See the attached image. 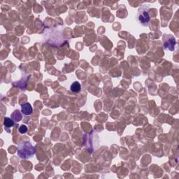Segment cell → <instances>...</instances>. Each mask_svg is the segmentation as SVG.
<instances>
[{
	"label": "cell",
	"mask_w": 179,
	"mask_h": 179,
	"mask_svg": "<svg viewBox=\"0 0 179 179\" xmlns=\"http://www.w3.org/2000/svg\"><path fill=\"white\" fill-rule=\"evenodd\" d=\"M21 112L23 114L25 115H31L32 112H33V109H32L31 104L28 103V102L23 104L21 106Z\"/></svg>",
	"instance_id": "cell-4"
},
{
	"label": "cell",
	"mask_w": 179,
	"mask_h": 179,
	"mask_svg": "<svg viewBox=\"0 0 179 179\" xmlns=\"http://www.w3.org/2000/svg\"><path fill=\"white\" fill-rule=\"evenodd\" d=\"M15 122L13 121L11 118H4V125L5 127V130H7L8 128L11 127L14 125Z\"/></svg>",
	"instance_id": "cell-7"
},
{
	"label": "cell",
	"mask_w": 179,
	"mask_h": 179,
	"mask_svg": "<svg viewBox=\"0 0 179 179\" xmlns=\"http://www.w3.org/2000/svg\"><path fill=\"white\" fill-rule=\"evenodd\" d=\"M11 117V119L15 123H18L19 121H21L23 115H22V112H20L19 110H16L13 112Z\"/></svg>",
	"instance_id": "cell-5"
},
{
	"label": "cell",
	"mask_w": 179,
	"mask_h": 179,
	"mask_svg": "<svg viewBox=\"0 0 179 179\" xmlns=\"http://www.w3.org/2000/svg\"><path fill=\"white\" fill-rule=\"evenodd\" d=\"M70 90L73 93H79L80 90H81V86H80V84L78 81H74L71 85Z\"/></svg>",
	"instance_id": "cell-6"
},
{
	"label": "cell",
	"mask_w": 179,
	"mask_h": 179,
	"mask_svg": "<svg viewBox=\"0 0 179 179\" xmlns=\"http://www.w3.org/2000/svg\"><path fill=\"white\" fill-rule=\"evenodd\" d=\"M36 148L29 141H23L18 146V155L22 159L31 158L36 154Z\"/></svg>",
	"instance_id": "cell-1"
},
{
	"label": "cell",
	"mask_w": 179,
	"mask_h": 179,
	"mask_svg": "<svg viewBox=\"0 0 179 179\" xmlns=\"http://www.w3.org/2000/svg\"><path fill=\"white\" fill-rule=\"evenodd\" d=\"M27 131V127L25 125H22L19 127V132L20 134H25Z\"/></svg>",
	"instance_id": "cell-8"
},
{
	"label": "cell",
	"mask_w": 179,
	"mask_h": 179,
	"mask_svg": "<svg viewBox=\"0 0 179 179\" xmlns=\"http://www.w3.org/2000/svg\"><path fill=\"white\" fill-rule=\"evenodd\" d=\"M162 42L164 48L165 49L169 50L170 51H173L175 49L176 45V40L173 35L169 34H165L163 35Z\"/></svg>",
	"instance_id": "cell-3"
},
{
	"label": "cell",
	"mask_w": 179,
	"mask_h": 179,
	"mask_svg": "<svg viewBox=\"0 0 179 179\" xmlns=\"http://www.w3.org/2000/svg\"><path fill=\"white\" fill-rule=\"evenodd\" d=\"M137 20L139 23L143 26H148L150 20L149 7L147 5H143L139 8L137 14Z\"/></svg>",
	"instance_id": "cell-2"
}]
</instances>
